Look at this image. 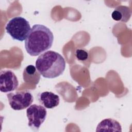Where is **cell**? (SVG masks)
<instances>
[{
  "instance_id": "obj_2",
  "label": "cell",
  "mask_w": 132,
  "mask_h": 132,
  "mask_svg": "<svg viewBox=\"0 0 132 132\" xmlns=\"http://www.w3.org/2000/svg\"><path fill=\"white\" fill-rule=\"evenodd\" d=\"M36 67L43 77L54 78L63 74L65 68V61L58 53L47 51L37 59Z\"/></svg>"
},
{
  "instance_id": "obj_5",
  "label": "cell",
  "mask_w": 132,
  "mask_h": 132,
  "mask_svg": "<svg viewBox=\"0 0 132 132\" xmlns=\"http://www.w3.org/2000/svg\"><path fill=\"white\" fill-rule=\"evenodd\" d=\"M46 115L47 111L44 107L37 104L30 106L26 110L28 126L34 130H38L45 120Z\"/></svg>"
},
{
  "instance_id": "obj_4",
  "label": "cell",
  "mask_w": 132,
  "mask_h": 132,
  "mask_svg": "<svg viewBox=\"0 0 132 132\" xmlns=\"http://www.w3.org/2000/svg\"><path fill=\"white\" fill-rule=\"evenodd\" d=\"M9 105L15 110L24 109L30 106L34 97L29 91H20L10 92L7 94Z\"/></svg>"
},
{
  "instance_id": "obj_3",
  "label": "cell",
  "mask_w": 132,
  "mask_h": 132,
  "mask_svg": "<svg viewBox=\"0 0 132 132\" xmlns=\"http://www.w3.org/2000/svg\"><path fill=\"white\" fill-rule=\"evenodd\" d=\"M5 29L13 40L23 41L28 37L31 27L26 19L21 16H15L8 21Z\"/></svg>"
},
{
  "instance_id": "obj_6",
  "label": "cell",
  "mask_w": 132,
  "mask_h": 132,
  "mask_svg": "<svg viewBox=\"0 0 132 132\" xmlns=\"http://www.w3.org/2000/svg\"><path fill=\"white\" fill-rule=\"evenodd\" d=\"M19 86V81L13 72L3 70L0 73V90L2 92L14 91Z\"/></svg>"
},
{
  "instance_id": "obj_9",
  "label": "cell",
  "mask_w": 132,
  "mask_h": 132,
  "mask_svg": "<svg viewBox=\"0 0 132 132\" xmlns=\"http://www.w3.org/2000/svg\"><path fill=\"white\" fill-rule=\"evenodd\" d=\"M131 15V10L128 7L120 5L114 9L111 14V17L116 21L126 23L129 21Z\"/></svg>"
},
{
  "instance_id": "obj_10",
  "label": "cell",
  "mask_w": 132,
  "mask_h": 132,
  "mask_svg": "<svg viewBox=\"0 0 132 132\" xmlns=\"http://www.w3.org/2000/svg\"><path fill=\"white\" fill-rule=\"evenodd\" d=\"M40 73L37 71L36 67L33 65H27L23 71L24 81L34 84H37L40 78Z\"/></svg>"
},
{
  "instance_id": "obj_7",
  "label": "cell",
  "mask_w": 132,
  "mask_h": 132,
  "mask_svg": "<svg viewBox=\"0 0 132 132\" xmlns=\"http://www.w3.org/2000/svg\"><path fill=\"white\" fill-rule=\"evenodd\" d=\"M40 103L46 108L52 109L57 107L60 102L59 96L49 91H45L40 93L38 95Z\"/></svg>"
},
{
  "instance_id": "obj_8",
  "label": "cell",
  "mask_w": 132,
  "mask_h": 132,
  "mask_svg": "<svg viewBox=\"0 0 132 132\" xmlns=\"http://www.w3.org/2000/svg\"><path fill=\"white\" fill-rule=\"evenodd\" d=\"M96 131H122V127L119 122L108 118L102 120L96 127Z\"/></svg>"
},
{
  "instance_id": "obj_1",
  "label": "cell",
  "mask_w": 132,
  "mask_h": 132,
  "mask_svg": "<svg viewBox=\"0 0 132 132\" xmlns=\"http://www.w3.org/2000/svg\"><path fill=\"white\" fill-rule=\"evenodd\" d=\"M53 41V34L48 27L35 24L25 40V48L30 56H37L51 48Z\"/></svg>"
},
{
  "instance_id": "obj_11",
  "label": "cell",
  "mask_w": 132,
  "mask_h": 132,
  "mask_svg": "<svg viewBox=\"0 0 132 132\" xmlns=\"http://www.w3.org/2000/svg\"><path fill=\"white\" fill-rule=\"evenodd\" d=\"M75 55L77 60L79 61H85L88 58V53L87 51L82 49H77Z\"/></svg>"
}]
</instances>
